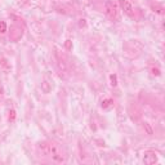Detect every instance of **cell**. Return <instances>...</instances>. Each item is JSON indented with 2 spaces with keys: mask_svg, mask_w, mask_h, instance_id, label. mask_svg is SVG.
<instances>
[{
  "mask_svg": "<svg viewBox=\"0 0 165 165\" xmlns=\"http://www.w3.org/2000/svg\"><path fill=\"white\" fill-rule=\"evenodd\" d=\"M49 156L56 163H63L65 161V155L62 154L61 148L58 147L56 143H52V142H49Z\"/></svg>",
  "mask_w": 165,
  "mask_h": 165,
  "instance_id": "1",
  "label": "cell"
},
{
  "mask_svg": "<svg viewBox=\"0 0 165 165\" xmlns=\"http://www.w3.org/2000/svg\"><path fill=\"white\" fill-rule=\"evenodd\" d=\"M105 13L111 19H113L117 15V5L112 0H107V1L105 3Z\"/></svg>",
  "mask_w": 165,
  "mask_h": 165,
  "instance_id": "2",
  "label": "cell"
},
{
  "mask_svg": "<svg viewBox=\"0 0 165 165\" xmlns=\"http://www.w3.org/2000/svg\"><path fill=\"white\" fill-rule=\"evenodd\" d=\"M119 5L121 7V9L124 10L125 14H128L129 17H134V7H133V4L129 1V0H119Z\"/></svg>",
  "mask_w": 165,
  "mask_h": 165,
  "instance_id": "3",
  "label": "cell"
},
{
  "mask_svg": "<svg viewBox=\"0 0 165 165\" xmlns=\"http://www.w3.org/2000/svg\"><path fill=\"white\" fill-rule=\"evenodd\" d=\"M38 151L41 156H49V142H40L38 144Z\"/></svg>",
  "mask_w": 165,
  "mask_h": 165,
  "instance_id": "4",
  "label": "cell"
},
{
  "mask_svg": "<svg viewBox=\"0 0 165 165\" xmlns=\"http://www.w3.org/2000/svg\"><path fill=\"white\" fill-rule=\"evenodd\" d=\"M56 56H57V66H58V70H60V72H61V74H62V72L66 74V72H67V66H66L65 60L60 56V53H57Z\"/></svg>",
  "mask_w": 165,
  "mask_h": 165,
  "instance_id": "5",
  "label": "cell"
},
{
  "mask_svg": "<svg viewBox=\"0 0 165 165\" xmlns=\"http://www.w3.org/2000/svg\"><path fill=\"white\" fill-rule=\"evenodd\" d=\"M156 160H158V158H156V154H155V152H151V151L144 152L143 161L146 163V164H154V163H156Z\"/></svg>",
  "mask_w": 165,
  "mask_h": 165,
  "instance_id": "6",
  "label": "cell"
},
{
  "mask_svg": "<svg viewBox=\"0 0 165 165\" xmlns=\"http://www.w3.org/2000/svg\"><path fill=\"white\" fill-rule=\"evenodd\" d=\"M113 105V101L111 99V98H107V99H103L102 101V108H108V107H111V106Z\"/></svg>",
  "mask_w": 165,
  "mask_h": 165,
  "instance_id": "7",
  "label": "cell"
},
{
  "mask_svg": "<svg viewBox=\"0 0 165 165\" xmlns=\"http://www.w3.org/2000/svg\"><path fill=\"white\" fill-rule=\"evenodd\" d=\"M15 116H17V113H15V110H9V115H8V120L9 121H14L15 120Z\"/></svg>",
  "mask_w": 165,
  "mask_h": 165,
  "instance_id": "8",
  "label": "cell"
},
{
  "mask_svg": "<svg viewBox=\"0 0 165 165\" xmlns=\"http://www.w3.org/2000/svg\"><path fill=\"white\" fill-rule=\"evenodd\" d=\"M142 125H143V129L147 132V134H150V136H151L152 133H154V130H152V128L150 127V124H148V123H143Z\"/></svg>",
  "mask_w": 165,
  "mask_h": 165,
  "instance_id": "9",
  "label": "cell"
},
{
  "mask_svg": "<svg viewBox=\"0 0 165 165\" xmlns=\"http://www.w3.org/2000/svg\"><path fill=\"white\" fill-rule=\"evenodd\" d=\"M151 75H154V76H160V75H161V71H160L159 67H151Z\"/></svg>",
  "mask_w": 165,
  "mask_h": 165,
  "instance_id": "10",
  "label": "cell"
},
{
  "mask_svg": "<svg viewBox=\"0 0 165 165\" xmlns=\"http://www.w3.org/2000/svg\"><path fill=\"white\" fill-rule=\"evenodd\" d=\"M7 32V23L4 21H0V34H5Z\"/></svg>",
  "mask_w": 165,
  "mask_h": 165,
  "instance_id": "11",
  "label": "cell"
},
{
  "mask_svg": "<svg viewBox=\"0 0 165 165\" xmlns=\"http://www.w3.org/2000/svg\"><path fill=\"white\" fill-rule=\"evenodd\" d=\"M152 9H154V12H156V13L159 14H163V7L161 5H152Z\"/></svg>",
  "mask_w": 165,
  "mask_h": 165,
  "instance_id": "12",
  "label": "cell"
},
{
  "mask_svg": "<svg viewBox=\"0 0 165 165\" xmlns=\"http://www.w3.org/2000/svg\"><path fill=\"white\" fill-rule=\"evenodd\" d=\"M110 79H111V85L112 86H116V84H117V77H116V75H111V76H110Z\"/></svg>",
  "mask_w": 165,
  "mask_h": 165,
  "instance_id": "13",
  "label": "cell"
},
{
  "mask_svg": "<svg viewBox=\"0 0 165 165\" xmlns=\"http://www.w3.org/2000/svg\"><path fill=\"white\" fill-rule=\"evenodd\" d=\"M65 46H66V48H67V50H71V49H72L71 40H66V43H65Z\"/></svg>",
  "mask_w": 165,
  "mask_h": 165,
  "instance_id": "14",
  "label": "cell"
},
{
  "mask_svg": "<svg viewBox=\"0 0 165 165\" xmlns=\"http://www.w3.org/2000/svg\"><path fill=\"white\" fill-rule=\"evenodd\" d=\"M86 23H85V19H80V22H79V26L82 27V26H85Z\"/></svg>",
  "mask_w": 165,
  "mask_h": 165,
  "instance_id": "15",
  "label": "cell"
}]
</instances>
